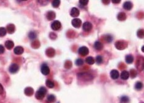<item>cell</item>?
Here are the masks:
<instances>
[{
	"mask_svg": "<svg viewBox=\"0 0 144 103\" xmlns=\"http://www.w3.org/2000/svg\"><path fill=\"white\" fill-rule=\"evenodd\" d=\"M71 23L73 27H74L75 28H79L82 24V21L80 19L75 18V19L72 20Z\"/></svg>",
	"mask_w": 144,
	"mask_h": 103,
	"instance_id": "8992f818",
	"label": "cell"
},
{
	"mask_svg": "<svg viewBox=\"0 0 144 103\" xmlns=\"http://www.w3.org/2000/svg\"><path fill=\"white\" fill-rule=\"evenodd\" d=\"M3 92H4L3 87L1 84H0V95H2V94L3 93Z\"/></svg>",
	"mask_w": 144,
	"mask_h": 103,
	"instance_id": "e575fe53",
	"label": "cell"
},
{
	"mask_svg": "<svg viewBox=\"0 0 144 103\" xmlns=\"http://www.w3.org/2000/svg\"><path fill=\"white\" fill-rule=\"evenodd\" d=\"M85 62L89 65H92L95 63V59L93 57L89 56L85 59Z\"/></svg>",
	"mask_w": 144,
	"mask_h": 103,
	"instance_id": "44dd1931",
	"label": "cell"
},
{
	"mask_svg": "<svg viewBox=\"0 0 144 103\" xmlns=\"http://www.w3.org/2000/svg\"><path fill=\"white\" fill-rule=\"evenodd\" d=\"M4 48L3 46L0 45V54L4 53Z\"/></svg>",
	"mask_w": 144,
	"mask_h": 103,
	"instance_id": "836d02e7",
	"label": "cell"
},
{
	"mask_svg": "<svg viewBox=\"0 0 144 103\" xmlns=\"http://www.w3.org/2000/svg\"><path fill=\"white\" fill-rule=\"evenodd\" d=\"M60 3H61V1H60L59 0H58V1L55 0V1L52 2V6L55 8H58L59 6L60 5Z\"/></svg>",
	"mask_w": 144,
	"mask_h": 103,
	"instance_id": "484cf974",
	"label": "cell"
},
{
	"mask_svg": "<svg viewBox=\"0 0 144 103\" xmlns=\"http://www.w3.org/2000/svg\"><path fill=\"white\" fill-rule=\"evenodd\" d=\"M76 64L77 65V66H82V65L84 64V61H83L82 59H77L76 61Z\"/></svg>",
	"mask_w": 144,
	"mask_h": 103,
	"instance_id": "4dcf8cb0",
	"label": "cell"
},
{
	"mask_svg": "<svg viewBox=\"0 0 144 103\" xmlns=\"http://www.w3.org/2000/svg\"></svg>",
	"mask_w": 144,
	"mask_h": 103,
	"instance_id": "74e56055",
	"label": "cell"
},
{
	"mask_svg": "<svg viewBox=\"0 0 144 103\" xmlns=\"http://www.w3.org/2000/svg\"><path fill=\"white\" fill-rule=\"evenodd\" d=\"M29 37L31 40H34L37 38V33L34 31H32L29 33Z\"/></svg>",
	"mask_w": 144,
	"mask_h": 103,
	"instance_id": "d4e9b609",
	"label": "cell"
},
{
	"mask_svg": "<svg viewBox=\"0 0 144 103\" xmlns=\"http://www.w3.org/2000/svg\"><path fill=\"white\" fill-rule=\"evenodd\" d=\"M47 100H48V101L50 102V103H53V102L55 101L56 100L55 96H54L53 95H49L48 98H47Z\"/></svg>",
	"mask_w": 144,
	"mask_h": 103,
	"instance_id": "603a6c76",
	"label": "cell"
},
{
	"mask_svg": "<svg viewBox=\"0 0 144 103\" xmlns=\"http://www.w3.org/2000/svg\"><path fill=\"white\" fill-rule=\"evenodd\" d=\"M24 93L28 96H30L34 94V89L31 87H27L25 89Z\"/></svg>",
	"mask_w": 144,
	"mask_h": 103,
	"instance_id": "ac0fdd59",
	"label": "cell"
},
{
	"mask_svg": "<svg viewBox=\"0 0 144 103\" xmlns=\"http://www.w3.org/2000/svg\"><path fill=\"white\" fill-rule=\"evenodd\" d=\"M47 52H50V54H48V56L49 57H53L55 54H52V52L53 53V52H55V50L53 49V48H49L47 50Z\"/></svg>",
	"mask_w": 144,
	"mask_h": 103,
	"instance_id": "1f68e13d",
	"label": "cell"
},
{
	"mask_svg": "<svg viewBox=\"0 0 144 103\" xmlns=\"http://www.w3.org/2000/svg\"><path fill=\"white\" fill-rule=\"evenodd\" d=\"M47 17L48 20L49 21H52V20L55 19V18L56 17V14L55 12L53 11H48L47 14Z\"/></svg>",
	"mask_w": 144,
	"mask_h": 103,
	"instance_id": "7c38bea8",
	"label": "cell"
},
{
	"mask_svg": "<svg viewBox=\"0 0 144 103\" xmlns=\"http://www.w3.org/2000/svg\"><path fill=\"white\" fill-rule=\"evenodd\" d=\"M79 54L81 55L82 56H85L87 55H88L89 53V50L88 49L87 47L86 46H82L79 49Z\"/></svg>",
	"mask_w": 144,
	"mask_h": 103,
	"instance_id": "3957f363",
	"label": "cell"
},
{
	"mask_svg": "<svg viewBox=\"0 0 144 103\" xmlns=\"http://www.w3.org/2000/svg\"><path fill=\"white\" fill-rule=\"evenodd\" d=\"M105 40L108 43H110L113 40V37L112 36L110 35H106L105 37Z\"/></svg>",
	"mask_w": 144,
	"mask_h": 103,
	"instance_id": "f546056e",
	"label": "cell"
},
{
	"mask_svg": "<svg viewBox=\"0 0 144 103\" xmlns=\"http://www.w3.org/2000/svg\"><path fill=\"white\" fill-rule=\"evenodd\" d=\"M129 73L126 70H123L121 74V78L123 80H126L129 77Z\"/></svg>",
	"mask_w": 144,
	"mask_h": 103,
	"instance_id": "9a60e30c",
	"label": "cell"
},
{
	"mask_svg": "<svg viewBox=\"0 0 144 103\" xmlns=\"http://www.w3.org/2000/svg\"><path fill=\"white\" fill-rule=\"evenodd\" d=\"M134 61V57L132 55L128 54L126 56V62L127 64H132Z\"/></svg>",
	"mask_w": 144,
	"mask_h": 103,
	"instance_id": "ffe728a7",
	"label": "cell"
},
{
	"mask_svg": "<svg viewBox=\"0 0 144 103\" xmlns=\"http://www.w3.org/2000/svg\"><path fill=\"white\" fill-rule=\"evenodd\" d=\"M126 14L124 12H119L118 15V19L120 21H124L126 19Z\"/></svg>",
	"mask_w": 144,
	"mask_h": 103,
	"instance_id": "d6986e66",
	"label": "cell"
},
{
	"mask_svg": "<svg viewBox=\"0 0 144 103\" xmlns=\"http://www.w3.org/2000/svg\"><path fill=\"white\" fill-rule=\"evenodd\" d=\"M88 3H89L88 0H80V1H79V4L82 6H86L88 4Z\"/></svg>",
	"mask_w": 144,
	"mask_h": 103,
	"instance_id": "d6a6232c",
	"label": "cell"
},
{
	"mask_svg": "<svg viewBox=\"0 0 144 103\" xmlns=\"http://www.w3.org/2000/svg\"><path fill=\"white\" fill-rule=\"evenodd\" d=\"M61 27V24L59 21H55L51 24V29L53 30H59Z\"/></svg>",
	"mask_w": 144,
	"mask_h": 103,
	"instance_id": "5b68a950",
	"label": "cell"
},
{
	"mask_svg": "<svg viewBox=\"0 0 144 103\" xmlns=\"http://www.w3.org/2000/svg\"><path fill=\"white\" fill-rule=\"evenodd\" d=\"M14 53L17 55H21L24 53V48L22 46H17L14 49Z\"/></svg>",
	"mask_w": 144,
	"mask_h": 103,
	"instance_id": "2e32d148",
	"label": "cell"
},
{
	"mask_svg": "<svg viewBox=\"0 0 144 103\" xmlns=\"http://www.w3.org/2000/svg\"><path fill=\"white\" fill-rule=\"evenodd\" d=\"M47 89L43 87H40V88L38 89V90L35 93V98L37 99L41 100L43 99V98L45 97V95L47 94Z\"/></svg>",
	"mask_w": 144,
	"mask_h": 103,
	"instance_id": "6da1fadb",
	"label": "cell"
},
{
	"mask_svg": "<svg viewBox=\"0 0 144 103\" xmlns=\"http://www.w3.org/2000/svg\"><path fill=\"white\" fill-rule=\"evenodd\" d=\"M129 102V98L127 96H123L121 98V103H128Z\"/></svg>",
	"mask_w": 144,
	"mask_h": 103,
	"instance_id": "83f0119b",
	"label": "cell"
},
{
	"mask_svg": "<svg viewBox=\"0 0 144 103\" xmlns=\"http://www.w3.org/2000/svg\"><path fill=\"white\" fill-rule=\"evenodd\" d=\"M15 25L14 24H10L8 25L7 26V29L6 31L9 34H12L15 32Z\"/></svg>",
	"mask_w": 144,
	"mask_h": 103,
	"instance_id": "5bb4252c",
	"label": "cell"
},
{
	"mask_svg": "<svg viewBox=\"0 0 144 103\" xmlns=\"http://www.w3.org/2000/svg\"><path fill=\"white\" fill-rule=\"evenodd\" d=\"M115 46L117 49L120 50H123L127 48V43L126 41L118 40L115 43Z\"/></svg>",
	"mask_w": 144,
	"mask_h": 103,
	"instance_id": "7a4b0ae2",
	"label": "cell"
},
{
	"mask_svg": "<svg viewBox=\"0 0 144 103\" xmlns=\"http://www.w3.org/2000/svg\"><path fill=\"white\" fill-rule=\"evenodd\" d=\"M142 83L141 82H137L136 83V85H135V88H136V90H141L142 89Z\"/></svg>",
	"mask_w": 144,
	"mask_h": 103,
	"instance_id": "f1b7e54d",
	"label": "cell"
},
{
	"mask_svg": "<svg viewBox=\"0 0 144 103\" xmlns=\"http://www.w3.org/2000/svg\"><path fill=\"white\" fill-rule=\"evenodd\" d=\"M14 46V42L11 40H8L5 42V46L8 49H11Z\"/></svg>",
	"mask_w": 144,
	"mask_h": 103,
	"instance_id": "e0dca14e",
	"label": "cell"
},
{
	"mask_svg": "<svg viewBox=\"0 0 144 103\" xmlns=\"http://www.w3.org/2000/svg\"><path fill=\"white\" fill-rule=\"evenodd\" d=\"M82 28L83 30L85 32H89L92 29V24L89 22H85L84 23Z\"/></svg>",
	"mask_w": 144,
	"mask_h": 103,
	"instance_id": "ba28073f",
	"label": "cell"
},
{
	"mask_svg": "<svg viewBox=\"0 0 144 103\" xmlns=\"http://www.w3.org/2000/svg\"><path fill=\"white\" fill-rule=\"evenodd\" d=\"M94 48H95V49L96 50H97V51H100V50H102V49H103V45L102 43H101L100 41H97L95 42V43H94Z\"/></svg>",
	"mask_w": 144,
	"mask_h": 103,
	"instance_id": "4fadbf2b",
	"label": "cell"
},
{
	"mask_svg": "<svg viewBox=\"0 0 144 103\" xmlns=\"http://www.w3.org/2000/svg\"><path fill=\"white\" fill-rule=\"evenodd\" d=\"M111 1H112V3H119L120 1H121V0H118V1H115V0H112Z\"/></svg>",
	"mask_w": 144,
	"mask_h": 103,
	"instance_id": "d590c367",
	"label": "cell"
},
{
	"mask_svg": "<svg viewBox=\"0 0 144 103\" xmlns=\"http://www.w3.org/2000/svg\"><path fill=\"white\" fill-rule=\"evenodd\" d=\"M46 85H47V87H48L50 88H53L55 87V83L52 80H47L46 81Z\"/></svg>",
	"mask_w": 144,
	"mask_h": 103,
	"instance_id": "7402d4cb",
	"label": "cell"
},
{
	"mask_svg": "<svg viewBox=\"0 0 144 103\" xmlns=\"http://www.w3.org/2000/svg\"><path fill=\"white\" fill-rule=\"evenodd\" d=\"M41 72L43 74L45 75H48L50 72V68L48 66H47V64H43L42 65V67H41Z\"/></svg>",
	"mask_w": 144,
	"mask_h": 103,
	"instance_id": "277c9868",
	"label": "cell"
},
{
	"mask_svg": "<svg viewBox=\"0 0 144 103\" xmlns=\"http://www.w3.org/2000/svg\"><path fill=\"white\" fill-rule=\"evenodd\" d=\"M19 69V67L17 64H13L10 66L9 68V70L12 74H15L16 73Z\"/></svg>",
	"mask_w": 144,
	"mask_h": 103,
	"instance_id": "52a82bcc",
	"label": "cell"
},
{
	"mask_svg": "<svg viewBox=\"0 0 144 103\" xmlns=\"http://www.w3.org/2000/svg\"><path fill=\"white\" fill-rule=\"evenodd\" d=\"M70 14L73 17H77L79 16L80 14V12L79 10L78 9L76 8H72V9L71 10V12H70Z\"/></svg>",
	"mask_w": 144,
	"mask_h": 103,
	"instance_id": "9c48e42d",
	"label": "cell"
},
{
	"mask_svg": "<svg viewBox=\"0 0 144 103\" xmlns=\"http://www.w3.org/2000/svg\"><path fill=\"white\" fill-rule=\"evenodd\" d=\"M96 62L98 64H101L103 62V58H102V56L98 55V56H97V58H96Z\"/></svg>",
	"mask_w": 144,
	"mask_h": 103,
	"instance_id": "4316f807",
	"label": "cell"
},
{
	"mask_svg": "<svg viewBox=\"0 0 144 103\" xmlns=\"http://www.w3.org/2000/svg\"><path fill=\"white\" fill-rule=\"evenodd\" d=\"M111 77L114 80L118 79L119 77V73L117 70H112L110 73Z\"/></svg>",
	"mask_w": 144,
	"mask_h": 103,
	"instance_id": "30bf717a",
	"label": "cell"
},
{
	"mask_svg": "<svg viewBox=\"0 0 144 103\" xmlns=\"http://www.w3.org/2000/svg\"><path fill=\"white\" fill-rule=\"evenodd\" d=\"M133 4L131 1H126L123 4V8L127 11H130L132 8Z\"/></svg>",
	"mask_w": 144,
	"mask_h": 103,
	"instance_id": "8fae6325",
	"label": "cell"
},
{
	"mask_svg": "<svg viewBox=\"0 0 144 103\" xmlns=\"http://www.w3.org/2000/svg\"><path fill=\"white\" fill-rule=\"evenodd\" d=\"M7 33L6 29L4 27H0V37H3L6 35Z\"/></svg>",
	"mask_w": 144,
	"mask_h": 103,
	"instance_id": "cb8c5ba5",
	"label": "cell"
},
{
	"mask_svg": "<svg viewBox=\"0 0 144 103\" xmlns=\"http://www.w3.org/2000/svg\"><path fill=\"white\" fill-rule=\"evenodd\" d=\"M142 51L144 52V47H142Z\"/></svg>",
	"mask_w": 144,
	"mask_h": 103,
	"instance_id": "8d00e7d4",
	"label": "cell"
}]
</instances>
